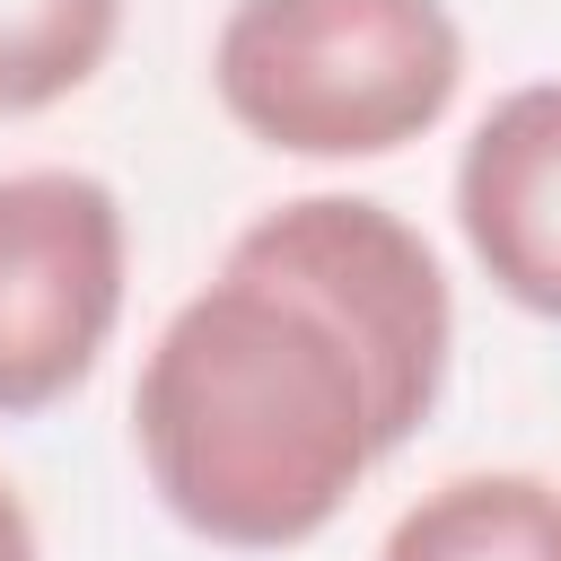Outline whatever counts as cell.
I'll use <instances>...</instances> for the list:
<instances>
[{
	"label": "cell",
	"instance_id": "cell-1",
	"mask_svg": "<svg viewBox=\"0 0 561 561\" xmlns=\"http://www.w3.org/2000/svg\"><path fill=\"white\" fill-rule=\"evenodd\" d=\"M131 438L158 500L228 552H289L324 535L386 456L342 324L245 263H219V280L149 342Z\"/></svg>",
	"mask_w": 561,
	"mask_h": 561
},
{
	"label": "cell",
	"instance_id": "cell-2",
	"mask_svg": "<svg viewBox=\"0 0 561 561\" xmlns=\"http://www.w3.org/2000/svg\"><path fill=\"white\" fill-rule=\"evenodd\" d=\"M465 79L447 0H237L210 44L219 105L289 158H386Z\"/></svg>",
	"mask_w": 561,
	"mask_h": 561
},
{
	"label": "cell",
	"instance_id": "cell-3",
	"mask_svg": "<svg viewBox=\"0 0 561 561\" xmlns=\"http://www.w3.org/2000/svg\"><path fill=\"white\" fill-rule=\"evenodd\" d=\"M228 263L289 280L298 298H316L342 342L359 351L368 377V412H377V447H403L438 386H447V342H456V307H447V272L421 245V228H403L386 202L359 193H307L263 210Z\"/></svg>",
	"mask_w": 561,
	"mask_h": 561
},
{
	"label": "cell",
	"instance_id": "cell-4",
	"mask_svg": "<svg viewBox=\"0 0 561 561\" xmlns=\"http://www.w3.org/2000/svg\"><path fill=\"white\" fill-rule=\"evenodd\" d=\"M123 316V202L79 167L0 175V412L61 403Z\"/></svg>",
	"mask_w": 561,
	"mask_h": 561
},
{
	"label": "cell",
	"instance_id": "cell-5",
	"mask_svg": "<svg viewBox=\"0 0 561 561\" xmlns=\"http://www.w3.org/2000/svg\"><path fill=\"white\" fill-rule=\"evenodd\" d=\"M456 219L473 263L561 324V79L508 88L473 123L456 158Z\"/></svg>",
	"mask_w": 561,
	"mask_h": 561
},
{
	"label": "cell",
	"instance_id": "cell-6",
	"mask_svg": "<svg viewBox=\"0 0 561 561\" xmlns=\"http://www.w3.org/2000/svg\"><path fill=\"white\" fill-rule=\"evenodd\" d=\"M377 561H561V491L535 473H456L394 517Z\"/></svg>",
	"mask_w": 561,
	"mask_h": 561
},
{
	"label": "cell",
	"instance_id": "cell-7",
	"mask_svg": "<svg viewBox=\"0 0 561 561\" xmlns=\"http://www.w3.org/2000/svg\"><path fill=\"white\" fill-rule=\"evenodd\" d=\"M123 35V0H0V114L61 105Z\"/></svg>",
	"mask_w": 561,
	"mask_h": 561
},
{
	"label": "cell",
	"instance_id": "cell-8",
	"mask_svg": "<svg viewBox=\"0 0 561 561\" xmlns=\"http://www.w3.org/2000/svg\"><path fill=\"white\" fill-rule=\"evenodd\" d=\"M0 561H35V517H26V500L9 491V473H0Z\"/></svg>",
	"mask_w": 561,
	"mask_h": 561
}]
</instances>
